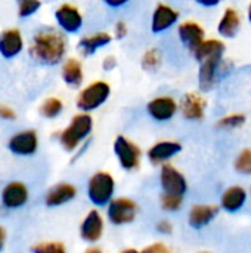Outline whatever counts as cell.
Instances as JSON below:
<instances>
[{
    "label": "cell",
    "instance_id": "1",
    "mask_svg": "<svg viewBox=\"0 0 251 253\" xmlns=\"http://www.w3.org/2000/svg\"><path fill=\"white\" fill-rule=\"evenodd\" d=\"M65 50H67L65 39L53 30H43L37 33L30 47L31 56L47 65L58 64L64 58Z\"/></svg>",
    "mask_w": 251,
    "mask_h": 253
},
{
    "label": "cell",
    "instance_id": "2",
    "mask_svg": "<svg viewBox=\"0 0 251 253\" xmlns=\"http://www.w3.org/2000/svg\"><path fill=\"white\" fill-rule=\"evenodd\" d=\"M93 129V119L87 113H81L72 117L70 126L61 133V144L65 150L71 151L77 148V145L89 136Z\"/></svg>",
    "mask_w": 251,
    "mask_h": 253
},
{
    "label": "cell",
    "instance_id": "3",
    "mask_svg": "<svg viewBox=\"0 0 251 253\" xmlns=\"http://www.w3.org/2000/svg\"><path fill=\"white\" fill-rule=\"evenodd\" d=\"M114 190H115L114 178L107 172H98L89 181L87 196L95 206H105L112 200Z\"/></svg>",
    "mask_w": 251,
    "mask_h": 253
},
{
    "label": "cell",
    "instance_id": "4",
    "mask_svg": "<svg viewBox=\"0 0 251 253\" xmlns=\"http://www.w3.org/2000/svg\"><path fill=\"white\" fill-rule=\"evenodd\" d=\"M109 95H111V87L107 82L102 80L93 82L80 92L77 98V107L84 113L93 111L99 108L109 98Z\"/></svg>",
    "mask_w": 251,
    "mask_h": 253
},
{
    "label": "cell",
    "instance_id": "5",
    "mask_svg": "<svg viewBox=\"0 0 251 253\" xmlns=\"http://www.w3.org/2000/svg\"><path fill=\"white\" fill-rule=\"evenodd\" d=\"M114 153L117 156V160L120 166L126 170H133L139 166L141 163V150L136 144L124 138L123 135L117 136L114 142Z\"/></svg>",
    "mask_w": 251,
    "mask_h": 253
},
{
    "label": "cell",
    "instance_id": "6",
    "mask_svg": "<svg viewBox=\"0 0 251 253\" xmlns=\"http://www.w3.org/2000/svg\"><path fill=\"white\" fill-rule=\"evenodd\" d=\"M138 212V206L135 202H132L130 199H114L108 203V219L111 224L114 225H124L129 224L135 219Z\"/></svg>",
    "mask_w": 251,
    "mask_h": 253
},
{
    "label": "cell",
    "instance_id": "7",
    "mask_svg": "<svg viewBox=\"0 0 251 253\" xmlns=\"http://www.w3.org/2000/svg\"><path fill=\"white\" fill-rule=\"evenodd\" d=\"M160 182H161L163 193L167 194L185 196V193L188 191V182L185 176L170 165H163L160 173Z\"/></svg>",
    "mask_w": 251,
    "mask_h": 253
},
{
    "label": "cell",
    "instance_id": "8",
    "mask_svg": "<svg viewBox=\"0 0 251 253\" xmlns=\"http://www.w3.org/2000/svg\"><path fill=\"white\" fill-rule=\"evenodd\" d=\"M223 56H209L203 61H200V70H198V84L201 90H210L217 80L219 70L222 67Z\"/></svg>",
    "mask_w": 251,
    "mask_h": 253
},
{
    "label": "cell",
    "instance_id": "9",
    "mask_svg": "<svg viewBox=\"0 0 251 253\" xmlns=\"http://www.w3.org/2000/svg\"><path fill=\"white\" fill-rule=\"evenodd\" d=\"M146 110H148V114L154 120L167 122L176 114L178 104L172 96H158V98H154L152 101L148 102Z\"/></svg>",
    "mask_w": 251,
    "mask_h": 253
},
{
    "label": "cell",
    "instance_id": "10",
    "mask_svg": "<svg viewBox=\"0 0 251 253\" xmlns=\"http://www.w3.org/2000/svg\"><path fill=\"white\" fill-rule=\"evenodd\" d=\"M55 16H56L59 27L65 30L67 33H77L83 25L81 13L78 12L77 7L71 4H62L61 7H58Z\"/></svg>",
    "mask_w": 251,
    "mask_h": 253
},
{
    "label": "cell",
    "instance_id": "11",
    "mask_svg": "<svg viewBox=\"0 0 251 253\" xmlns=\"http://www.w3.org/2000/svg\"><path fill=\"white\" fill-rule=\"evenodd\" d=\"M104 219L98 211H90L80 227V236L84 242L95 243L102 237Z\"/></svg>",
    "mask_w": 251,
    "mask_h": 253
},
{
    "label": "cell",
    "instance_id": "12",
    "mask_svg": "<svg viewBox=\"0 0 251 253\" xmlns=\"http://www.w3.org/2000/svg\"><path fill=\"white\" fill-rule=\"evenodd\" d=\"M179 19V13L170 7L169 4H158L152 13V21H151V30L152 33H163L173 27Z\"/></svg>",
    "mask_w": 251,
    "mask_h": 253
},
{
    "label": "cell",
    "instance_id": "13",
    "mask_svg": "<svg viewBox=\"0 0 251 253\" xmlns=\"http://www.w3.org/2000/svg\"><path fill=\"white\" fill-rule=\"evenodd\" d=\"M178 34H179V39L182 40V43L191 52H194L206 40L203 27L194 21H186V22L180 24L178 28Z\"/></svg>",
    "mask_w": 251,
    "mask_h": 253
},
{
    "label": "cell",
    "instance_id": "14",
    "mask_svg": "<svg viewBox=\"0 0 251 253\" xmlns=\"http://www.w3.org/2000/svg\"><path fill=\"white\" fill-rule=\"evenodd\" d=\"M206 107H207V104H206L204 98L195 92H191L182 98L180 113L188 120H201L204 117Z\"/></svg>",
    "mask_w": 251,
    "mask_h": 253
},
{
    "label": "cell",
    "instance_id": "15",
    "mask_svg": "<svg viewBox=\"0 0 251 253\" xmlns=\"http://www.w3.org/2000/svg\"><path fill=\"white\" fill-rule=\"evenodd\" d=\"M9 150L19 156H30L37 150V135L34 130L16 133L9 141Z\"/></svg>",
    "mask_w": 251,
    "mask_h": 253
},
{
    "label": "cell",
    "instance_id": "16",
    "mask_svg": "<svg viewBox=\"0 0 251 253\" xmlns=\"http://www.w3.org/2000/svg\"><path fill=\"white\" fill-rule=\"evenodd\" d=\"M180 150H182V145L179 142H175V141H161V142L154 144L148 150V159L154 165L166 163L167 160H170L172 157H175L178 153H180Z\"/></svg>",
    "mask_w": 251,
    "mask_h": 253
},
{
    "label": "cell",
    "instance_id": "17",
    "mask_svg": "<svg viewBox=\"0 0 251 253\" xmlns=\"http://www.w3.org/2000/svg\"><path fill=\"white\" fill-rule=\"evenodd\" d=\"M217 212H219V209L213 205H195L189 211L188 222L192 228L200 230V228L206 227L207 224H210L216 218Z\"/></svg>",
    "mask_w": 251,
    "mask_h": 253
},
{
    "label": "cell",
    "instance_id": "18",
    "mask_svg": "<svg viewBox=\"0 0 251 253\" xmlns=\"http://www.w3.org/2000/svg\"><path fill=\"white\" fill-rule=\"evenodd\" d=\"M28 199V191L24 184L21 182H12L9 184L3 193H1V202L9 209H16L22 206Z\"/></svg>",
    "mask_w": 251,
    "mask_h": 253
},
{
    "label": "cell",
    "instance_id": "19",
    "mask_svg": "<svg viewBox=\"0 0 251 253\" xmlns=\"http://www.w3.org/2000/svg\"><path fill=\"white\" fill-rule=\"evenodd\" d=\"M240 27H241V15L232 9V7H228L220 21H219V25H217V31L222 37L225 39H232L237 36V33L240 31Z\"/></svg>",
    "mask_w": 251,
    "mask_h": 253
},
{
    "label": "cell",
    "instance_id": "20",
    "mask_svg": "<svg viewBox=\"0 0 251 253\" xmlns=\"http://www.w3.org/2000/svg\"><path fill=\"white\" fill-rule=\"evenodd\" d=\"M246 200H247V193L243 187H231L223 193L220 206L226 212L234 213L243 209V206L246 205Z\"/></svg>",
    "mask_w": 251,
    "mask_h": 253
},
{
    "label": "cell",
    "instance_id": "21",
    "mask_svg": "<svg viewBox=\"0 0 251 253\" xmlns=\"http://www.w3.org/2000/svg\"><path fill=\"white\" fill-rule=\"evenodd\" d=\"M22 49V36L18 30L3 31L0 36V52L4 58H12L18 55Z\"/></svg>",
    "mask_w": 251,
    "mask_h": 253
},
{
    "label": "cell",
    "instance_id": "22",
    "mask_svg": "<svg viewBox=\"0 0 251 253\" xmlns=\"http://www.w3.org/2000/svg\"><path fill=\"white\" fill-rule=\"evenodd\" d=\"M75 194H77L75 187H72L71 184H59V185H56L55 188H52L47 193L46 205L50 206V208L61 206V205L68 203L70 200H72L75 197Z\"/></svg>",
    "mask_w": 251,
    "mask_h": 253
},
{
    "label": "cell",
    "instance_id": "23",
    "mask_svg": "<svg viewBox=\"0 0 251 253\" xmlns=\"http://www.w3.org/2000/svg\"><path fill=\"white\" fill-rule=\"evenodd\" d=\"M225 49H226V46L222 40L210 39V40H204L192 53H194L195 59L200 62L209 56H223Z\"/></svg>",
    "mask_w": 251,
    "mask_h": 253
},
{
    "label": "cell",
    "instance_id": "24",
    "mask_svg": "<svg viewBox=\"0 0 251 253\" xmlns=\"http://www.w3.org/2000/svg\"><path fill=\"white\" fill-rule=\"evenodd\" d=\"M111 34L108 33H96V34H92V36H87V37H83L78 43V47L80 50L84 53V55H92L95 53L98 49L107 46L111 43Z\"/></svg>",
    "mask_w": 251,
    "mask_h": 253
},
{
    "label": "cell",
    "instance_id": "25",
    "mask_svg": "<svg viewBox=\"0 0 251 253\" xmlns=\"http://www.w3.org/2000/svg\"><path fill=\"white\" fill-rule=\"evenodd\" d=\"M62 79L67 84L72 87H78L83 82V68L80 61L70 58L62 67Z\"/></svg>",
    "mask_w": 251,
    "mask_h": 253
},
{
    "label": "cell",
    "instance_id": "26",
    "mask_svg": "<svg viewBox=\"0 0 251 253\" xmlns=\"http://www.w3.org/2000/svg\"><path fill=\"white\" fill-rule=\"evenodd\" d=\"M161 59H163V56L158 49H155V47L148 49L142 56V67L146 71H155L161 65Z\"/></svg>",
    "mask_w": 251,
    "mask_h": 253
},
{
    "label": "cell",
    "instance_id": "27",
    "mask_svg": "<svg viewBox=\"0 0 251 253\" xmlns=\"http://www.w3.org/2000/svg\"><path fill=\"white\" fill-rule=\"evenodd\" d=\"M244 123H246V116L244 114H238V113H235V114H229V116H225V117H222L217 123H216V126L219 127V129H237V127H241V126H244Z\"/></svg>",
    "mask_w": 251,
    "mask_h": 253
},
{
    "label": "cell",
    "instance_id": "28",
    "mask_svg": "<svg viewBox=\"0 0 251 253\" xmlns=\"http://www.w3.org/2000/svg\"><path fill=\"white\" fill-rule=\"evenodd\" d=\"M183 203V196H178V194H167L163 193L161 196V208L167 212H176L182 208Z\"/></svg>",
    "mask_w": 251,
    "mask_h": 253
},
{
    "label": "cell",
    "instance_id": "29",
    "mask_svg": "<svg viewBox=\"0 0 251 253\" xmlns=\"http://www.w3.org/2000/svg\"><path fill=\"white\" fill-rule=\"evenodd\" d=\"M41 114L47 119H53L56 117L61 111H62V102L58 98H49L43 102L41 105Z\"/></svg>",
    "mask_w": 251,
    "mask_h": 253
},
{
    "label": "cell",
    "instance_id": "30",
    "mask_svg": "<svg viewBox=\"0 0 251 253\" xmlns=\"http://www.w3.org/2000/svg\"><path fill=\"white\" fill-rule=\"evenodd\" d=\"M235 170L243 175H251V150H244L235 160Z\"/></svg>",
    "mask_w": 251,
    "mask_h": 253
},
{
    "label": "cell",
    "instance_id": "31",
    "mask_svg": "<svg viewBox=\"0 0 251 253\" xmlns=\"http://www.w3.org/2000/svg\"><path fill=\"white\" fill-rule=\"evenodd\" d=\"M18 4H19V16L21 18H25V16H30L33 15L38 7H40V0H18Z\"/></svg>",
    "mask_w": 251,
    "mask_h": 253
},
{
    "label": "cell",
    "instance_id": "32",
    "mask_svg": "<svg viewBox=\"0 0 251 253\" xmlns=\"http://www.w3.org/2000/svg\"><path fill=\"white\" fill-rule=\"evenodd\" d=\"M34 252L38 253H64L65 248L61 243H55V242H49V243H41L33 248Z\"/></svg>",
    "mask_w": 251,
    "mask_h": 253
},
{
    "label": "cell",
    "instance_id": "33",
    "mask_svg": "<svg viewBox=\"0 0 251 253\" xmlns=\"http://www.w3.org/2000/svg\"><path fill=\"white\" fill-rule=\"evenodd\" d=\"M127 25H126V22H123V21H120V22H117L115 24V28H114V34H115V37L118 39V40H121V39H124L126 36H127Z\"/></svg>",
    "mask_w": 251,
    "mask_h": 253
},
{
    "label": "cell",
    "instance_id": "34",
    "mask_svg": "<svg viewBox=\"0 0 251 253\" xmlns=\"http://www.w3.org/2000/svg\"><path fill=\"white\" fill-rule=\"evenodd\" d=\"M143 252L146 253H167L169 252V248L164 246L163 243H157V245H151L148 248L143 249Z\"/></svg>",
    "mask_w": 251,
    "mask_h": 253
},
{
    "label": "cell",
    "instance_id": "35",
    "mask_svg": "<svg viewBox=\"0 0 251 253\" xmlns=\"http://www.w3.org/2000/svg\"><path fill=\"white\" fill-rule=\"evenodd\" d=\"M172 230H173V227H172V224L169 221H160L157 224V231L161 233V234H170Z\"/></svg>",
    "mask_w": 251,
    "mask_h": 253
},
{
    "label": "cell",
    "instance_id": "36",
    "mask_svg": "<svg viewBox=\"0 0 251 253\" xmlns=\"http://www.w3.org/2000/svg\"><path fill=\"white\" fill-rule=\"evenodd\" d=\"M0 117H1V119H7V120L16 119L15 113H13L10 108H7V107H0Z\"/></svg>",
    "mask_w": 251,
    "mask_h": 253
},
{
    "label": "cell",
    "instance_id": "37",
    "mask_svg": "<svg viewBox=\"0 0 251 253\" xmlns=\"http://www.w3.org/2000/svg\"><path fill=\"white\" fill-rule=\"evenodd\" d=\"M115 64H117V61H115L114 56H108V58L104 59V68L105 70H112L115 67Z\"/></svg>",
    "mask_w": 251,
    "mask_h": 253
},
{
    "label": "cell",
    "instance_id": "38",
    "mask_svg": "<svg viewBox=\"0 0 251 253\" xmlns=\"http://www.w3.org/2000/svg\"><path fill=\"white\" fill-rule=\"evenodd\" d=\"M195 1L204 7H213V6H217L220 3V0H195Z\"/></svg>",
    "mask_w": 251,
    "mask_h": 253
},
{
    "label": "cell",
    "instance_id": "39",
    "mask_svg": "<svg viewBox=\"0 0 251 253\" xmlns=\"http://www.w3.org/2000/svg\"><path fill=\"white\" fill-rule=\"evenodd\" d=\"M104 1L111 7H120V6H124L129 0H104Z\"/></svg>",
    "mask_w": 251,
    "mask_h": 253
},
{
    "label": "cell",
    "instance_id": "40",
    "mask_svg": "<svg viewBox=\"0 0 251 253\" xmlns=\"http://www.w3.org/2000/svg\"><path fill=\"white\" fill-rule=\"evenodd\" d=\"M4 239H6V234H4V230L0 227V251L3 249V245H4Z\"/></svg>",
    "mask_w": 251,
    "mask_h": 253
},
{
    "label": "cell",
    "instance_id": "41",
    "mask_svg": "<svg viewBox=\"0 0 251 253\" xmlns=\"http://www.w3.org/2000/svg\"><path fill=\"white\" fill-rule=\"evenodd\" d=\"M249 19H250V22H251V3H250V6H249Z\"/></svg>",
    "mask_w": 251,
    "mask_h": 253
}]
</instances>
